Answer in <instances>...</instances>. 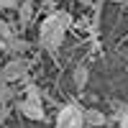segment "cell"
<instances>
[{
	"label": "cell",
	"mask_w": 128,
	"mask_h": 128,
	"mask_svg": "<svg viewBox=\"0 0 128 128\" xmlns=\"http://www.w3.org/2000/svg\"><path fill=\"white\" fill-rule=\"evenodd\" d=\"M72 26V13L69 10H56L49 18H44V23L38 28V46L46 49L49 54H56L64 44L67 28Z\"/></svg>",
	"instance_id": "obj_1"
},
{
	"label": "cell",
	"mask_w": 128,
	"mask_h": 128,
	"mask_svg": "<svg viewBox=\"0 0 128 128\" xmlns=\"http://www.w3.org/2000/svg\"><path fill=\"white\" fill-rule=\"evenodd\" d=\"M26 98L18 102V110L20 115H26L31 120H46V113H44V102H41V90L36 87L34 82H26Z\"/></svg>",
	"instance_id": "obj_2"
},
{
	"label": "cell",
	"mask_w": 128,
	"mask_h": 128,
	"mask_svg": "<svg viewBox=\"0 0 128 128\" xmlns=\"http://www.w3.org/2000/svg\"><path fill=\"white\" fill-rule=\"evenodd\" d=\"M28 69H31V62L23 54H13L10 62L0 64V77H3L5 82H18V80H26Z\"/></svg>",
	"instance_id": "obj_3"
},
{
	"label": "cell",
	"mask_w": 128,
	"mask_h": 128,
	"mask_svg": "<svg viewBox=\"0 0 128 128\" xmlns=\"http://www.w3.org/2000/svg\"><path fill=\"white\" fill-rule=\"evenodd\" d=\"M82 105L77 102V100H69L64 108L59 110V115H56V126L54 128H82L84 126V120H82Z\"/></svg>",
	"instance_id": "obj_4"
},
{
	"label": "cell",
	"mask_w": 128,
	"mask_h": 128,
	"mask_svg": "<svg viewBox=\"0 0 128 128\" xmlns=\"http://www.w3.org/2000/svg\"><path fill=\"white\" fill-rule=\"evenodd\" d=\"M82 120H84V126H90V128L110 126V118H108L102 110H98V108H87V110H82Z\"/></svg>",
	"instance_id": "obj_5"
},
{
	"label": "cell",
	"mask_w": 128,
	"mask_h": 128,
	"mask_svg": "<svg viewBox=\"0 0 128 128\" xmlns=\"http://www.w3.org/2000/svg\"><path fill=\"white\" fill-rule=\"evenodd\" d=\"M110 123H118L120 128H128V102H113V118Z\"/></svg>",
	"instance_id": "obj_6"
},
{
	"label": "cell",
	"mask_w": 128,
	"mask_h": 128,
	"mask_svg": "<svg viewBox=\"0 0 128 128\" xmlns=\"http://www.w3.org/2000/svg\"><path fill=\"white\" fill-rule=\"evenodd\" d=\"M16 10H18V20H20V26H28L31 18H34V3H31V0H18Z\"/></svg>",
	"instance_id": "obj_7"
},
{
	"label": "cell",
	"mask_w": 128,
	"mask_h": 128,
	"mask_svg": "<svg viewBox=\"0 0 128 128\" xmlns=\"http://www.w3.org/2000/svg\"><path fill=\"white\" fill-rule=\"evenodd\" d=\"M5 51H13V54H26V51H31V44L28 41H23V38H18V36H13L5 44Z\"/></svg>",
	"instance_id": "obj_8"
},
{
	"label": "cell",
	"mask_w": 128,
	"mask_h": 128,
	"mask_svg": "<svg viewBox=\"0 0 128 128\" xmlns=\"http://www.w3.org/2000/svg\"><path fill=\"white\" fill-rule=\"evenodd\" d=\"M87 77H90V74H87V67H82V64H80V67L72 72L74 87H77V90H84V87H87Z\"/></svg>",
	"instance_id": "obj_9"
},
{
	"label": "cell",
	"mask_w": 128,
	"mask_h": 128,
	"mask_svg": "<svg viewBox=\"0 0 128 128\" xmlns=\"http://www.w3.org/2000/svg\"><path fill=\"white\" fill-rule=\"evenodd\" d=\"M13 98H16V92H13V82L0 80V102H3V105H8Z\"/></svg>",
	"instance_id": "obj_10"
},
{
	"label": "cell",
	"mask_w": 128,
	"mask_h": 128,
	"mask_svg": "<svg viewBox=\"0 0 128 128\" xmlns=\"http://www.w3.org/2000/svg\"><path fill=\"white\" fill-rule=\"evenodd\" d=\"M13 36H18L16 31H13V26H10L8 20H3V18H0V38H3V44H8V41L13 38Z\"/></svg>",
	"instance_id": "obj_11"
},
{
	"label": "cell",
	"mask_w": 128,
	"mask_h": 128,
	"mask_svg": "<svg viewBox=\"0 0 128 128\" xmlns=\"http://www.w3.org/2000/svg\"><path fill=\"white\" fill-rule=\"evenodd\" d=\"M16 5H18V0H0V8L3 10H16Z\"/></svg>",
	"instance_id": "obj_12"
},
{
	"label": "cell",
	"mask_w": 128,
	"mask_h": 128,
	"mask_svg": "<svg viewBox=\"0 0 128 128\" xmlns=\"http://www.w3.org/2000/svg\"><path fill=\"white\" fill-rule=\"evenodd\" d=\"M8 115H10V113H8V108H0V123H3V120L8 118Z\"/></svg>",
	"instance_id": "obj_13"
},
{
	"label": "cell",
	"mask_w": 128,
	"mask_h": 128,
	"mask_svg": "<svg viewBox=\"0 0 128 128\" xmlns=\"http://www.w3.org/2000/svg\"><path fill=\"white\" fill-rule=\"evenodd\" d=\"M80 3H84V5H92V0H80Z\"/></svg>",
	"instance_id": "obj_14"
},
{
	"label": "cell",
	"mask_w": 128,
	"mask_h": 128,
	"mask_svg": "<svg viewBox=\"0 0 128 128\" xmlns=\"http://www.w3.org/2000/svg\"><path fill=\"white\" fill-rule=\"evenodd\" d=\"M0 51H5V44H3V38H0Z\"/></svg>",
	"instance_id": "obj_15"
},
{
	"label": "cell",
	"mask_w": 128,
	"mask_h": 128,
	"mask_svg": "<svg viewBox=\"0 0 128 128\" xmlns=\"http://www.w3.org/2000/svg\"><path fill=\"white\" fill-rule=\"evenodd\" d=\"M113 3H128V0H113Z\"/></svg>",
	"instance_id": "obj_16"
},
{
	"label": "cell",
	"mask_w": 128,
	"mask_h": 128,
	"mask_svg": "<svg viewBox=\"0 0 128 128\" xmlns=\"http://www.w3.org/2000/svg\"><path fill=\"white\" fill-rule=\"evenodd\" d=\"M98 128H110V126H98Z\"/></svg>",
	"instance_id": "obj_17"
},
{
	"label": "cell",
	"mask_w": 128,
	"mask_h": 128,
	"mask_svg": "<svg viewBox=\"0 0 128 128\" xmlns=\"http://www.w3.org/2000/svg\"><path fill=\"white\" fill-rule=\"evenodd\" d=\"M82 128H90V126H82Z\"/></svg>",
	"instance_id": "obj_18"
}]
</instances>
